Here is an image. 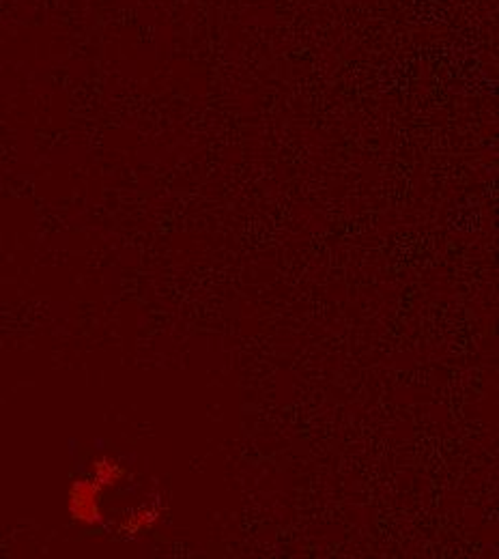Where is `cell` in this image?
Returning a JSON list of instances; mask_svg holds the SVG:
<instances>
[{"label":"cell","mask_w":499,"mask_h":559,"mask_svg":"<svg viewBox=\"0 0 499 559\" xmlns=\"http://www.w3.org/2000/svg\"><path fill=\"white\" fill-rule=\"evenodd\" d=\"M101 486L95 480H75L69 489V514L71 519L93 527L101 523V508H99Z\"/></svg>","instance_id":"cell-1"},{"label":"cell","mask_w":499,"mask_h":559,"mask_svg":"<svg viewBox=\"0 0 499 559\" xmlns=\"http://www.w3.org/2000/svg\"><path fill=\"white\" fill-rule=\"evenodd\" d=\"M157 519H159V512L155 508H140L123 521V532L140 534L144 529H151L157 523Z\"/></svg>","instance_id":"cell-3"},{"label":"cell","mask_w":499,"mask_h":559,"mask_svg":"<svg viewBox=\"0 0 499 559\" xmlns=\"http://www.w3.org/2000/svg\"><path fill=\"white\" fill-rule=\"evenodd\" d=\"M125 476V469L110 456H101L93 462V480L101 486V489H108V486H116Z\"/></svg>","instance_id":"cell-2"}]
</instances>
